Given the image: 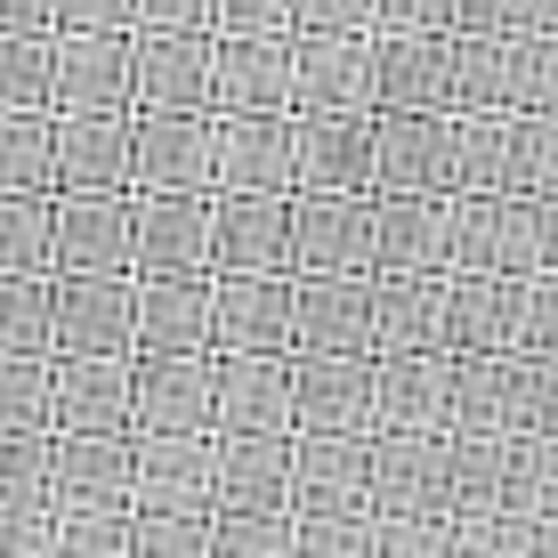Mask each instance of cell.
I'll list each match as a JSON object with an SVG mask.
<instances>
[{"label": "cell", "instance_id": "obj_26", "mask_svg": "<svg viewBox=\"0 0 558 558\" xmlns=\"http://www.w3.org/2000/svg\"><path fill=\"white\" fill-rule=\"evenodd\" d=\"M49 106L57 113H130V49L113 33H73L49 49Z\"/></svg>", "mask_w": 558, "mask_h": 558}, {"label": "cell", "instance_id": "obj_57", "mask_svg": "<svg viewBox=\"0 0 558 558\" xmlns=\"http://www.w3.org/2000/svg\"><path fill=\"white\" fill-rule=\"evenodd\" d=\"M453 0H389V33H437Z\"/></svg>", "mask_w": 558, "mask_h": 558}, {"label": "cell", "instance_id": "obj_47", "mask_svg": "<svg viewBox=\"0 0 558 558\" xmlns=\"http://www.w3.org/2000/svg\"><path fill=\"white\" fill-rule=\"evenodd\" d=\"M0 113H49V49H41V33H0Z\"/></svg>", "mask_w": 558, "mask_h": 558}, {"label": "cell", "instance_id": "obj_20", "mask_svg": "<svg viewBox=\"0 0 558 558\" xmlns=\"http://www.w3.org/2000/svg\"><path fill=\"white\" fill-rule=\"evenodd\" d=\"M453 356H373V437H446Z\"/></svg>", "mask_w": 558, "mask_h": 558}, {"label": "cell", "instance_id": "obj_60", "mask_svg": "<svg viewBox=\"0 0 558 558\" xmlns=\"http://www.w3.org/2000/svg\"><path fill=\"white\" fill-rule=\"evenodd\" d=\"M49 0H0V33H41Z\"/></svg>", "mask_w": 558, "mask_h": 558}, {"label": "cell", "instance_id": "obj_44", "mask_svg": "<svg viewBox=\"0 0 558 558\" xmlns=\"http://www.w3.org/2000/svg\"><path fill=\"white\" fill-rule=\"evenodd\" d=\"M510 195H558V113H510Z\"/></svg>", "mask_w": 558, "mask_h": 558}, {"label": "cell", "instance_id": "obj_11", "mask_svg": "<svg viewBox=\"0 0 558 558\" xmlns=\"http://www.w3.org/2000/svg\"><path fill=\"white\" fill-rule=\"evenodd\" d=\"M130 276H210V195H130Z\"/></svg>", "mask_w": 558, "mask_h": 558}, {"label": "cell", "instance_id": "obj_28", "mask_svg": "<svg viewBox=\"0 0 558 558\" xmlns=\"http://www.w3.org/2000/svg\"><path fill=\"white\" fill-rule=\"evenodd\" d=\"M292 437H210V510H292Z\"/></svg>", "mask_w": 558, "mask_h": 558}, {"label": "cell", "instance_id": "obj_48", "mask_svg": "<svg viewBox=\"0 0 558 558\" xmlns=\"http://www.w3.org/2000/svg\"><path fill=\"white\" fill-rule=\"evenodd\" d=\"M510 429L558 437V356H510Z\"/></svg>", "mask_w": 558, "mask_h": 558}, {"label": "cell", "instance_id": "obj_35", "mask_svg": "<svg viewBox=\"0 0 558 558\" xmlns=\"http://www.w3.org/2000/svg\"><path fill=\"white\" fill-rule=\"evenodd\" d=\"M453 276H510V195H453Z\"/></svg>", "mask_w": 558, "mask_h": 558}, {"label": "cell", "instance_id": "obj_19", "mask_svg": "<svg viewBox=\"0 0 558 558\" xmlns=\"http://www.w3.org/2000/svg\"><path fill=\"white\" fill-rule=\"evenodd\" d=\"M373 518H446V437H364Z\"/></svg>", "mask_w": 558, "mask_h": 558}, {"label": "cell", "instance_id": "obj_53", "mask_svg": "<svg viewBox=\"0 0 558 558\" xmlns=\"http://www.w3.org/2000/svg\"><path fill=\"white\" fill-rule=\"evenodd\" d=\"M227 33H276L283 16H292V0H219Z\"/></svg>", "mask_w": 558, "mask_h": 558}, {"label": "cell", "instance_id": "obj_18", "mask_svg": "<svg viewBox=\"0 0 558 558\" xmlns=\"http://www.w3.org/2000/svg\"><path fill=\"white\" fill-rule=\"evenodd\" d=\"M130 356H210V276H138Z\"/></svg>", "mask_w": 558, "mask_h": 558}, {"label": "cell", "instance_id": "obj_23", "mask_svg": "<svg viewBox=\"0 0 558 558\" xmlns=\"http://www.w3.org/2000/svg\"><path fill=\"white\" fill-rule=\"evenodd\" d=\"M292 113H373V49L356 33H307L292 49Z\"/></svg>", "mask_w": 558, "mask_h": 558}, {"label": "cell", "instance_id": "obj_24", "mask_svg": "<svg viewBox=\"0 0 558 558\" xmlns=\"http://www.w3.org/2000/svg\"><path fill=\"white\" fill-rule=\"evenodd\" d=\"M292 518H356L373 510L364 486V437H300L292 429Z\"/></svg>", "mask_w": 558, "mask_h": 558}, {"label": "cell", "instance_id": "obj_38", "mask_svg": "<svg viewBox=\"0 0 558 558\" xmlns=\"http://www.w3.org/2000/svg\"><path fill=\"white\" fill-rule=\"evenodd\" d=\"M0 195H57L49 113H0Z\"/></svg>", "mask_w": 558, "mask_h": 558}, {"label": "cell", "instance_id": "obj_40", "mask_svg": "<svg viewBox=\"0 0 558 558\" xmlns=\"http://www.w3.org/2000/svg\"><path fill=\"white\" fill-rule=\"evenodd\" d=\"M0 356H49V276H0Z\"/></svg>", "mask_w": 558, "mask_h": 558}, {"label": "cell", "instance_id": "obj_12", "mask_svg": "<svg viewBox=\"0 0 558 558\" xmlns=\"http://www.w3.org/2000/svg\"><path fill=\"white\" fill-rule=\"evenodd\" d=\"M373 276H453V195H373Z\"/></svg>", "mask_w": 558, "mask_h": 558}, {"label": "cell", "instance_id": "obj_9", "mask_svg": "<svg viewBox=\"0 0 558 558\" xmlns=\"http://www.w3.org/2000/svg\"><path fill=\"white\" fill-rule=\"evenodd\" d=\"M292 276H373V195H292Z\"/></svg>", "mask_w": 558, "mask_h": 558}, {"label": "cell", "instance_id": "obj_17", "mask_svg": "<svg viewBox=\"0 0 558 558\" xmlns=\"http://www.w3.org/2000/svg\"><path fill=\"white\" fill-rule=\"evenodd\" d=\"M300 437H373V356H292Z\"/></svg>", "mask_w": 558, "mask_h": 558}, {"label": "cell", "instance_id": "obj_16", "mask_svg": "<svg viewBox=\"0 0 558 558\" xmlns=\"http://www.w3.org/2000/svg\"><path fill=\"white\" fill-rule=\"evenodd\" d=\"M57 437H130V356H49Z\"/></svg>", "mask_w": 558, "mask_h": 558}, {"label": "cell", "instance_id": "obj_10", "mask_svg": "<svg viewBox=\"0 0 558 558\" xmlns=\"http://www.w3.org/2000/svg\"><path fill=\"white\" fill-rule=\"evenodd\" d=\"M373 195V113H292V195Z\"/></svg>", "mask_w": 558, "mask_h": 558}, {"label": "cell", "instance_id": "obj_7", "mask_svg": "<svg viewBox=\"0 0 558 558\" xmlns=\"http://www.w3.org/2000/svg\"><path fill=\"white\" fill-rule=\"evenodd\" d=\"M210 356H292V276H210Z\"/></svg>", "mask_w": 558, "mask_h": 558}, {"label": "cell", "instance_id": "obj_43", "mask_svg": "<svg viewBox=\"0 0 558 558\" xmlns=\"http://www.w3.org/2000/svg\"><path fill=\"white\" fill-rule=\"evenodd\" d=\"M210 558H292V510H210Z\"/></svg>", "mask_w": 558, "mask_h": 558}, {"label": "cell", "instance_id": "obj_34", "mask_svg": "<svg viewBox=\"0 0 558 558\" xmlns=\"http://www.w3.org/2000/svg\"><path fill=\"white\" fill-rule=\"evenodd\" d=\"M453 195H510V113H453Z\"/></svg>", "mask_w": 558, "mask_h": 558}, {"label": "cell", "instance_id": "obj_21", "mask_svg": "<svg viewBox=\"0 0 558 558\" xmlns=\"http://www.w3.org/2000/svg\"><path fill=\"white\" fill-rule=\"evenodd\" d=\"M373 113H453V41L389 33L373 49Z\"/></svg>", "mask_w": 558, "mask_h": 558}, {"label": "cell", "instance_id": "obj_27", "mask_svg": "<svg viewBox=\"0 0 558 558\" xmlns=\"http://www.w3.org/2000/svg\"><path fill=\"white\" fill-rule=\"evenodd\" d=\"M130 113H210V49L195 33L130 49Z\"/></svg>", "mask_w": 558, "mask_h": 558}, {"label": "cell", "instance_id": "obj_54", "mask_svg": "<svg viewBox=\"0 0 558 558\" xmlns=\"http://www.w3.org/2000/svg\"><path fill=\"white\" fill-rule=\"evenodd\" d=\"M292 16L307 33H349V25H364V0H300Z\"/></svg>", "mask_w": 558, "mask_h": 558}, {"label": "cell", "instance_id": "obj_4", "mask_svg": "<svg viewBox=\"0 0 558 558\" xmlns=\"http://www.w3.org/2000/svg\"><path fill=\"white\" fill-rule=\"evenodd\" d=\"M130 195H210V113H130Z\"/></svg>", "mask_w": 558, "mask_h": 558}, {"label": "cell", "instance_id": "obj_8", "mask_svg": "<svg viewBox=\"0 0 558 558\" xmlns=\"http://www.w3.org/2000/svg\"><path fill=\"white\" fill-rule=\"evenodd\" d=\"M210 437H292V356H210Z\"/></svg>", "mask_w": 558, "mask_h": 558}, {"label": "cell", "instance_id": "obj_33", "mask_svg": "<svg viewBox=\"0 0 558 558\" xmlns=\"http://www.w3.org/2000/svg\"><path fill=\"white\" fill-rule=\"evenodd\" d=\"M518 106V41L470 33L453 49V113H510Z\"/></svg>", "mask_w": 558, "mask_h": 558}, {"label": "cell", "instance_id": "obj_55", "mask_svg": "<svg viewBox=\"0 0 558 558\" xmlns=\"http://www.w3.org/2000/svg\"><path fill=\"white\" fill-rule=\"evenodd\" d=\"M0 558H49V518H0Z\"/></svg>", "mask_w": 558, "mask_h": 558}, {"label": "cell", "instance_id": "obj_51", "mask_svg": "<svg viewBox=\"0 0 558 558\" xmlns=\"http://www.w3.org/2000/svg\"><path fill=\"white\" fill-rule=\"evenodd\" d=\"M373 558H453V518H373Z\"/></svg>", "mask_w": 558, "mask_h": 558}, {"label": "cell", "instance_id": "obj_22", "mask_svg": "<svg viewBox=\"0 0 558 558\" xmlns=\"http://www.w3.org/2000/svg\"><path fill=\"white\" fill-rule=\"evenodd\" d=\"M49 170L57 195L130 186V113H49Z\"/></svg>", "mask_w": 558, "mask_h": 558}, {"label": "cell", "instance_id": "obj_59", "mask_svg": "<svg viewBox=\"0 0 558 558\" xmlns=\"http://www.w3.org/2000/svg\"><path fill=\"white\" fill-rule=\"evenodd\" d=\"M453 16L470 33H502V16H510V0H453Z\"/></svg>", "mask_w": 558, "mask_h": 558}, {"label": "cell", "instance_id": "obj_42", "mask_svg": "<svg viewBox=\"0 0 558 558\" xmlns=\"http://www.w3.org/2000/svg\"><path fill=\"white\" fill-rule=\"evenodd\" d=\"M0 518H49V437H0Z\"/></svg>", "mask_w": 558, "mask_h": 558}, {"label": "cell", "instance_id": "obj_25", "mask_svg": "<svg viewBox=\"0 0 558 558\" xmlns=\"http://www.w3.org/2000/svg\"><path fill=\"white\" fill-rule=\"evenodd\" d=\"M210 113H292V49L276 33H227L210 57Z\"/></svg>", "mask_w": 558, "mask_h": 558}, {"label": "cell", "instance_id": "obj_49", "mask_svg": "<svg viewBox=\"0 0 558 558\" xmlns=\"http://www.w3.org/2000/svg\"><path fill=\"white\" fill-rule=\"evenodd\" d=\"M292 558H373V510H356V518H292Z\"/></svg>", "mask_w": 558, "mask_h": 558}, {"label": "cell", "instance_id": "obj_30", "mask_svg": "<svg viewBox=\"0 0 558 558\" xmlns=\"http://www.w3.org/2000/svg\"><path fill=\"white\" fill-rule=\"evenodd\" d=\"M446 349V276H373V356Z\"/></svg>", "mask_w": 558, "mask_h": 558}, {"label": "cell", "instance_id": "obj_1", "mask_svg": "<svg viewBox=\"0 0 558 558\" xmlns=\"http://www.w3.org/2000/svg\"><path fill=\"white\" fill-rule=\"evenodd\" d=\"M49 276H130V186L49 195Z\"/></svg>", "mask_w": 558, "mask_h": 558}, {"label": "cell", "instance_id": "obj_13", "mask_svg": "<svg viewBox=\"0 0 558 558\" xmlns=\"http://www.w3.org/2000/svg\"><path fill=\"white\" fill-rule=\"evenodd\" d=\"M292 356H373V276H292Z\"/></svg>", "mask_w": 558, "mask_h": 558}, {"label": "cell", "instance_id": "obj_31", "mask_svg": "<svg viewBox=\"0 0 558 558\" xmlns=\"http://www.w3.org/2000/svg\"><path fill=\"white\" fill-rule=\"evenodd\" d=\"M518 276H446V356H510Z\"/></svg>", "mask_w": 558, "mask_h": 558}, {"label": "cell", "instance_id": "obj_41", "mask_svg": "<svg viewBox=\"0 0 558 558\" xmlns=\"http://www.w3.org/2000/svg\"><path fill=\"white\" fill-rule=\"evenodd\" d=\"M0 276H49V195H0Z\"/></svg>", "mask_w": 558, "mask_h": 558}, {"label": "cell", "instance_id": "obj_2", "mask_svg": "<svg viewBox=\"0 0 558 558\" xmlns=\"http://www.w3.org/2000/svg\"><path fill=\"white\" fill-rule=\"evenodd\" d=\"M210 195H292V113H210Z\"/></svg>", "mask_w": 558, "mask_h": 558}, {"label": "cell", "instance_id": "obj_15", "mask_svg": "<svg viewBox=\"0 0 558 558\" xmlns=\"http://www.w3.org/2000/svg\"><path fill=\"white\" fill-rule=\"evenodd\" d=\"M130 518V437L49 429V518Z\"/></svg>", "mask_w": 558, "mask_h": 558}, {"label": "cell", "instance_id": "obj_39", "mask_svg": "<svg viewBox=\"0 0 558 558\" xmlns=\"http://www.w3.org/2000/svg\"><path fill=\"white\" fill-rule=\"evenodd\" d=\"M0 437H49V356H0Z\"/></svg>", "mask_w": 558, "mask_h": 558}, {"label": "cell", "instance_id": "obj_50", "mask_svg": "<svg viewBox=\"0 0 558 558\" xmlns=\"http://www.w3.org/2000/svg\"><path fill=\"white\" fill-rule=\"evenodd\" d=\"M510 356H558V276H518V340Z\"/></svg>", "mask_w": 558, "mask_h": 558}, {"label": "cell", "instance_id": "obj_36", "mask_svg": "<svg viewBox=\"0 0 558 558\" xmlns=\"http://www.w3.org/2000/svg\"><path fill=\"white\" fill-rule=\"evenodd\" d=\"M502 510V437H446V518Z\"/></svg>", "mask_w": 558, "mask_h": 558}, {"label": "cell", "instance_id": "obj_46", "mask_svg": "<svg viewBox=\"0 0 558 558\" xmlns=\"http://www.w3.org/2000/svg\"><path fill=\"white\" fill-rule=\"evenodd\" d=\"M510 276H558V195H510Z\"/></svg>", "mask_w": 558, "mask_h": 558}, {"label": "cell", "instance_id": "obj_61", "mask_svg": "<svg viewBox=\"0 0 558 558\" xmlns=\"http://www.w3.org/2000/svg\"><path fill=\"white\" fill-rule=\"evenodd\" d=\"M518 9V25H534V33H558V0H510Z\"/></svg>", "mask_w": 558, "mask_h": 558}, {"label": "cell", "instance_id": "obj_5", "mask_svg": "<svg viewBox=\"0 0 558 558\" xmlns=\"http://www.w3.org/2000/svg\"><path fill=\"white\" fill-rule=\"evenodd\" d=\"M373 195H453V113H373Z\"/></svg>", "mask_w": 558, "mask_h": 558}, {"label": "cell", "instance_id": "obj_3", "mask_svg": "<svg viewBox=\"0 0 558 558\" xmlns=\"http://www.w3.org/2000/svg\"><path fill=\"white\" fill-rule=\"evenodd\" d=\"M138 276H49V356H130Z\"/></svg>", "mask_w": 558, "mask_h": 558}, {"label": "cell", "instance_id": "obj_52", "mask_svg": "<svg viewBox=\"0 0 558 558\" xmlns=\"http://www.w3.org/2000/svg\"><path fill=\"white\" fill-rule=\"evenodd\" d=\"M510 113H558V33L518 49V106Z\"/></svg>", "mask_w": 558, "mask_h": 558}, {"label": "cell", "instance_id": "obj_32", "mask_svg": "<svg viewBox=\"0 0 558 558\" xmlns=\"http://www.w3.org/2000/svg\"><path fill=\"white\" fill-rule=\"evenodd\" d=\"M510 429V356H453L446 437H502Z\"/></svg>", "mask_w": 558, "mask_h": 558}, {"label": "cell", "instance_id": "obj_45", "mask_svg": "<svg viewBox=\"0 0 558 558\" xmlns=\"http://www.w3.org/2000/svg\"><path fill=\"white\" fill-rule=\"evenodd\" d=\"M130 558H210V510H130Z\"/></svg>", "mask_w": 558, "mask_h": 558}, {"label": "cell", "instance_id": "obj_14", "mask_svg": "<svg viewBox=\"0 0 558 558\" xmlns=\"http://www.w3.org/2000/svg\"><path fill=\"white\" fill-rule=\"evenodd\" d=\"M130 437H210V356H130Z\"/></svg>", "mask_w": 558, "mask_h": 558}, {"label": "cell", "instance_id": "obj_29", "mask_svg": "<svg viewBox=\"0 0 558 558\" xmlns=\"http://www.w3.org/2000/svg\"><path fill=\"white\" fill-rule=\"evenodd\" d=\"M130 510H210V437H130Z\"/></svg>", "mask_w": 558, "mask_h": 558}, {"label": "cell", "instance_id": "obj_58", "mask_svg": "<svg viewBox=\"0 0 558 558\" xmlns=\"http://www.w3.org/2000/svg\"><path fill=\"white\" fill-rule=\"evenodd\" d=\"M138 16H146V25H162V33H195L203 0H138Z\"/></svg>", "mask_w": 558, "mask_h": 558}, {"label": "cell", "instance_id": "obj_56", "mask_svg": "<svg viewBox=\"0 0 558 558\" xmlns=\"http://www.w3.org/2000/svg\"><path fill=\"white\" fill-rule=\"evenodd\" d=\"M122 9H130V0H65L57 16H65L73 33H113V25H122Z\"/></svg>", "mask_w": 558, "mask_h": 558}, {"label": "cell", "instance_id": "obj_6", "mask_svg": "<svg viewBox=\"0 0 558 558\" xmlns=\"http://www.w3.org/2000/svg\"><path fill=\"white\" fill-rule=\"evenodd\" d=\"M210 276H292V195H210Z\"/></svg>", "mask_w": 558, "mask_h": 558}, {"label": "cell", "instance_id": "obj_37", "mask_svg": "<svg viewBox=\"0 0 558 558\" xmlns=\"http://www.w3.org/2000/svg\"><path fill=\"white\" fill-rule=\"evenodd\" d=\"M502 510L510 518L558 510V437H518V429H502Z\"/></svg>", "mask_w": 558, "mask_h": 558}]
</instances>
